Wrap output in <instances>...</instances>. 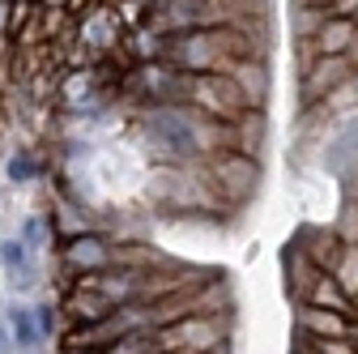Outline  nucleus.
Segmentation results:
<instances>
[{"mask_svg": "<svg viewBox=\"0 0 358 354\" xmlns=\"http://www.w3.org/2000/svg\"><path fill=\"white\" fill-rule=\"evenodd\" d=\"M205 171H209V180L213 188L227 197V205H248L260 188V158L243 154V150H217L205 158Z\"/></svg>", "mask_w": 358, "mask_h": 354, "instance_id": "f257e3e1", "label": "nucleus"}, {"mask_svg": "<svg viewBox=\"0 0 358 354\" xmlns=\"http://www.w3.org/2000/svg\"><path fill=\"white\" fill-rule=\"evenodd\" d=\"M227 325H231V307L227 312H192L154 333H158V350H227Z\"/></svg>", "mask_w": 358, "mask_h": 354, "instance_id": "f03ea898", "label": "nucleus"}, {"mask_svg": "<svg viewBox=\"0 0 358 354\" xmlns=\"http://www.w3.org/2000/svg\"><path fill=\"white\" fill-rule=\"evenodd\" d=\"M350 77H358V64L350 60V52H320L316 60H311L307 73H299V99L311 107V103L329 99L337 85H345Z\"/></svg>", "mask_w": 358, "mask_h": 354, "instance_id": "7ed1b4c3", "label": "nucleus"}, {"mask_svg": "<svg viewBox=\"0 0 358 354\" xmlns=\"http://www.w3.org/2000/svg\"><path fill=\"white\" fill-rule=\"evenodd\" d=\"M115 264V243L99 239V235H77L64 243V269L73 274H99Z\"/></svg>", "mask_w": 358, "mask_h": 354, "instance_id": "20e7f679", "label": "nucleus"}, {"mask_svg": "<svg viewBox=\"0 0 358 354\" xmlns=\"http://www.w3.org/2000/svg\"><path fill=\"white\" fill-rule=\"evenodd\" d=\"M299 329L307 333H320V337H350L354 316L341 312V307H324V303H299Z\"/></svg>", "mask_w": 358, "mask_h": 354, "instance_id": "39448f33", "label": "nucleus"}, {"mask_svg": "<svg viewBox=\"0 0 358 354\" xmlns=\"http://www.w3.org/2000/svg\"><path fill=\"white\" fill-rule=\"evenodd\" d=\"M239 85H243V94L252 99V107H264V99H268V64L260 60V56H243V60H231V64H222Z\"/></svg>", "mask_w": 358, "mask_h": 354, "instance_id": "423d86ee", "label": "nucleus"}, {"mask_svg": "<svg viewBox=\"0 0 358 354\" xmlns=\"http://www.w3.org/2000/svg\"><path fill=\"white\" fill-rule=\"evenodd\" d=\"M320 274H324V269L307 256V248H303V243H294V248L286 252V290H290V299H299V303H303V299L311 295V286H316V278H320Z\"/></svg>", "mask_w": 358, "mask_h": 354, "instance_id": "0eeeda50", "label": "nucleus"}, {"mask_svg": "<svg viewBox=\"0 0 358 354\" xmlns=\"http://www.w3.org/2000/svg\"><path fill=\"white\" fill-rule=\"evenodd\" d=\"M120 13L115 9H90L81 13V38L90 43V48H99V52H111L115 43H120Z\"/></svg>", "mask_w": 358, "mask_h": 354, "instance_id": "6e6552de", "label": "nucleus"}, {"mask_svg": "<svg viewBox=\"0 0 358 354\" xmlns=\"http://www.w3.org/2000/svg\"><path fill=\"white\" fill-rule=\"evenodd\" d=\"M311 38H316V52H350V43L358 38V17H329Z\"/></svg>", "mask_w": 358, "mask_h": 354, "instance_id": "1a4fd4ad", "label": "nucleus"}, {"mask_svg": "<svg viewBox=\"0 0 358 354\" xmlns=\"http://www.w3.org/2000/svg\"><path fill=\"white\" fill-rule=\"evenodd\" d=\"M333 274H337V282L345 286V295L358 299V243H345V248H341V256H337V264H333Z\"/></svg>", "mask_w": 358, "mask_h": 354, "instance_id": "9d476101", "label": "nucleus"}, {"mask_svg": "<svg viewBox=\"0 0 358 354\" xmlns=\"http://www.w3.org/2000/svg\"><path fill=\"white\" fill-rule=\"evenodd\" d=\"M333 227H337V235L345 243H358V205H345V218H341V222H333Z\"/></svg>", "mask_w": 358, "mask_h": 354, "instance_id": "9b49d317", "label": "nucleus"}, {"mask_svg": "<svg viewBox=\"0 0 358 354\" xmlns=\"http://www.w3.org/2000/svg\"><path fill=\"white\" fill-rule=\"evenodd\" d=\"M0 38H9V0H0Z\"/></svg>", "mask_w": 358, "mask_h": 354, "instance_id": "f8f14e48", "label": "nucleus"}, {"mask_svg": "<svg viewBox=\"0 0 358 354\" xmlns=\"http://www.w3.org/2000/svg\"><path fill=\"white\" fill-rule=\"evenodd\" d=\"M350 60H354V64H358V38H354V43H350Z\"/></svg>", "mask_w": 358, "mask_h": 354, "instance_id": "ddd939ff", "label": "nucleus"}, {"mask_svg": "<svg viewBox=\"0 0 358 354\" xmlns=\"http://www.w3.org/2000/svg\"><path fill=\"white\" fill-rule=\"evenodd\" d=\"M350 337H354V346H358V320H354V325H350Z\"/></svg>", "mask_w": 358, "mask_h": 354, "instance_id": "4468645a", "label": "nucleus"}]
</instances>
